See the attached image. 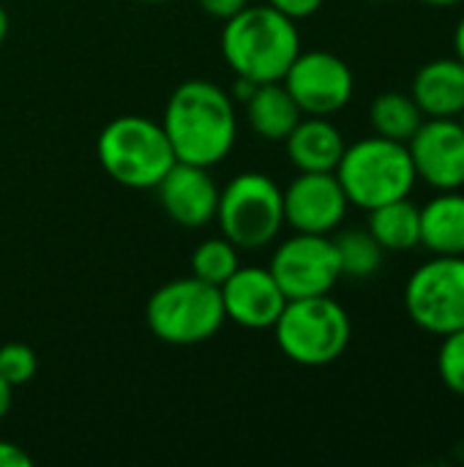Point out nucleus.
Instances as JSON below:
<instances>
[{
    "instance_id": "f257e3e1",
    "label": "nucleus",
    "mask_w": 464,
    "mask_h": 467,
    "mask_svg": "<svg viewBox=\"0 0 464 467\" xmlns=\"http://www.w3.org/2000/svg\"><path fill=\"white\" fill-rule=\"evenodd\" d=\"M161 129L178 161L211 170L227 159L235 145V101L216 82L186 79L170 93Z\"/></svg>"
},
{
    "instance_id": "f03ea898",
    "label": "nucleus",
    "mask_w": 464,
    "mask_h": 467,
    "mask_svg": "<svg viewBox=\"0 0 464 467\" xmlns=\"http://www.w3.org/2000/svg\"><path fill=\"white\" fill-rule=\"evenodd\" d=\"M301 52L295 19L271 5H246L224 22L222 55L235 77L263 82H282Z\"/></svg>"
},
{
    "instance_id": "7ed1b4c3",
    "label": "nucleus",
    "mask_w": 464,
    "mask_h": 467,
    "mask_svg": "<svg viewBox=\"0 0 464 467\" xmlns=\"http://www.w3.org/2000/svg\"><path fill=\"white\" fill-rule=\"evenodd\" d=\"M101 170L126 189H156L178 161L161 123L145 115H120L109 120L96 142Z\"/></svg>"
},
{
    "instance_id": "20e7f679",
    "label": "nucleus",
    "mask_w": 464,
    "mask_h": 467,
    "mask_svg": "<svg viewBox=\"0 0 464 467\" xmlns=\"http://www.w3.org/2000/svg\"><path fill=\"white\" fill-rule=\"evenodd\" d=\"M334 172L350 205L364 211L410 197L418 181L407 142L386 140L377 134L347 145Z\"/></svg>"
},
{
    "instance_id": "39448f33",
    "label": "nucleus",
    "mask_w": 464,
    "mask_h": 467,
    "mask_svg": "<svg viewBox=\"0 0 464 467\" xmlns=\"http://www.w3.org/2000/svg\"><path fill=\"white\" fill-rule=\"evenodd\" d=\"M279 350L298 367H328L339 361L353 339L347 309L328 296L293 298L273 323Z\"/></svg>"
},
{
    "instance_id": "423d86ee",
    "label": "nucleus",
    "mask_w": 464,
    "mask_h": 467,
    "mask_svg": "<svg viewBox=\"0 0 464 467\" xmlns=\"http://www.w3.org/2000/svg\"><path fill=\"white\" fill-rule=\"evenodd\" d=\"M145 323L159 342L175 348L202 345L227 323L222 290L197 276L172 279L148 298Z\"/></svg>"
},
{
    "instance_id": "0eeeda50",
    "label": "nucleus",
    "mask_w": 464,
    "mask_h": 467,
    "mask_svg": "<svg viewBox=\"0 0 464 467\" xmlns=\"http://www.w3.org/2000/svg\"><path fill=\"white\" fill-rule=\"evenodd\" d=\"M222 235L243 252L265 249L284 227L282 186L265 172H241L219 192Z\"/></svg>"
},
{
    "instance_id": "6e6552de",
    "label": "nucleus",
    "mask_w": 464,
    "mask_h": 467,
    "mask_svg": "<svg viewBox=\"0 0 464 467\" xmlns=\"http://www.w3.org/2000/svg\"><path fill=\"white\" fill-rule=\"evenodd\" d=\"M405 306L410 320L435 337L464 328V257L432 254L405 285Z\"/></svg>"
},
{
    "instance_id": "1a4fd4ad",
    "label": "nucleus",
    "mask_w": 464,
    "mask_h": 467,
    "mask_svg": "<svg viewBox=\"0 0 464 467\" xmlns=\"http://www.w3.org/2000/svg\"><path fill=\"white\" fill-rule=\"evenodd\" d=\"M268 271L273 274L287 301L328 296L342 279L334 238L314 233H295L293 238L279 244Z\"/></svg>"
},
{
    "instance_id": "9d476101",
    "label": "nucleus",
    "mask_w": 464,
    "mask_h": 467,
    "mask_svg": "<svg viewBox=\"0 0 464 467\" xmlns=\"http://www.w3.org/2000/svg\"><path fill=\"white\" fill-rule=\"evenodd\" d=\"M282 82L304 115L320 118L345 109L356 90L353 68L328 49H301Z\"/></svg>"
},
{
    "instance_id": "9b49d317",
    "label": "nucleus",
    "mask_w": 464,
    "mask_h": 467,
    "mask_svg": "<svg viewBox=\"0 0 464 467\" xmlns=\"http://www.w3.org/2000/svg\"><path fill=\"white\" fill-rule=\"evenodd\" d=\"M284 224L295 233L331 235L347 216L350 200L336 178V172H298L282 189Z\"/></svg>"
},
{
    "instance_id": "f8f14e48",
    "label": "nucleus",
    "mask_w": 464,
    "mask_h": 467,
    "mask_svg": "<svg viewBox=\"0 0 464 467\" xmlns=\"http://www.w3.org/2000/svg\"><path fill=\"white\" fill-rule=\"evenodd\" d=\"M416 175L438 192L464 189V126L459 118H429L407 140Z\"/></svg>"
},
{
    "instance_id": "ddd939ff",
    "label": "nucleus",
    "mask_w": 464,
    "mask_h": 467,
    "mask_svg": "<svg viewBox=\"0 0 464 467\" xmlns=\"http://www.w3.org/2000/svg\"><path fill=\"white\" fill-rule=\"evenodd\" d=\"M219 290L227 320L249 331L273 328L287 304L273 274L263 265H241Z\"/></svg>"
},
{
    "instance_id": "4468645a",
    "label": "nucleus",
    "mask_w": 464,
    "mask_h": 467,
    "mask_svg": "<svg viewBox=\"0 0 464 467\" xmlns=\"http://www.w3.org/2000/svg\"><path fill=\"white\" fill-rule=\"evenodd\" d=\"M219 192L222 189L216 186L208 167L186 161H175L167 170V175L156 183V194L164 213L186 230L205 227L208 222L216 219Z\"/></svg>"
},
{
    "instance_id": "2eb2a0df",
    "label": "nucleus",
    "mask_w": 464,
    "mask_h": 467,
    "mask_svg": "<svg viewBox=\"0 0 464 467\" xmlns=\"http://www.w3.org/2000/svg\"><path fill=\"white\" fill-rule=\"evenodd\" d=\"M287 159L298 172H334L347 142L342 131L320 115H306L284 137Z\"/></svg>"
},
{
    "instance_id": "dca6fc26",
    "label": "nucleus",
    "mask_w": 464,
    "mask_h": 467,
    "mask_svg": "<svg viewBox=\"0 0 464 467\" xmlns=\"http://www.w3.org/2000/svg\"><path fill=\"white\" fill-rule=\"evenodd\" d=\"M410 96L424 118H459L464 109V63L438 57L418 68Z\"/></svg>"
},
{
    "instance_id": "f3484780",
    "label": "nucleus",
    "mask_w": 464,
    "mask_h": 467,
    "mask_svg": "<svg viewBox=\"0 0 464 467\" xmlns=\"http://www.w3.org/2000/svg\"><path fill=\"white\" fill-rule=\"evenodd\" d=\"M421 246H427L432 254L464 257L462 189L440 192L421 208Z\"/></svg>"
},
{
    "instance_id": "a211bd4d",
    "label": "nucleus",
    "mask_w": 464,
    "mask_h": 467,
    "mask_svg": "<svg viewBox=\"0 0 464 467\" xmlns=\"http://www.w3.org/2000/svg\"><path fill=\"white\" fill-rule=\"evenodd\" d=\"M246 104V120L252 131L271 142H284V137L295 129V123L304 118L301 107L284 88V82H263L254 88V93L243 101Z\"/></svg>"
},
{
    "instance_id": "6ab92c4d",
    "label": "nucleus",
    "mask_w": 464,
    "mask_h": 467,
    "mask_svg": "<svg viewBox=\"0 0 464 467\" xmlns=\"http://www.w3.org/2000/svg\"><path fill=\"white\" fill-rule=\"evenodd\" d=\"M369 233L383 252H410L421 246V208L410 197L369 211Z\"/></svg>"
},
{
    "instance_id": "aec40b11",
    "label": "nucleus",
    "mask_w": 464,
    "mask_h": 467,
    "mask_svg": "<svg viewBox=\"0 0 464 467\" xmlns=\"http://www.w3.org/2000/svg\"><path fill=\"white\" fill-rule=\"evenodd\" d=\"M369 120H372V129H375L377 137L407 142L427 118H424V112L418 109V104H416V99L410 93L386 90L372 101Z\"/></svg>"
},
{
    "instance_id": "412c9836",
    "label": "nucleus",
    "mask_w": 464,
    "mask_h": 467,
    "mask_svg": "<svg viewBox=\"0 0 464 467\" xmlns=\"http://www.w3.org/2000/svg\"><path fill=\"white\" fill-rule=\"evenodd\" d=\"M342 276L347 279H369L383 265V246L375 241L369 230H345L334 238Z\"/></svg>"
},
{
    "instance_id": "4be33fe9",
    "label": "nucleus",
    "mask_w": 464,
    "mask_h": 467,
    "mask_svg": "<svg viewBox=\"0 0 464 467\" xmlns=\"http://www.w3.org/2000/svg\"><path fill=\"white\" fill-rule=\"evenodd\" d=\"M241 268V249L224 235L202 241L191 254V276L222 287Z\"/></svg>"
},
{
    "instance_id": "5701e85b",
    "label": "nucleus",
    "mask_w": 464,
    "mask_h": 467,
    "mask_svg": "<svg viewBox=\"0 0 464 467\" xmlns=\"http://www.w3.org/2000/svg\"><path fill=\"white\" fill-rule=\"evenodd\" d=\"M438 375L451 394L464 397V328L443 337L438 353Z\"/></svg>"
},
{
    "instance_id": "b1692460",
    "label": "nucleus",
    "mask_w": 464,
    "mask_h": 467,
    "mask_svg": "<svg viewBox=\"0 0 464 467\" xmlns=\"http://www.w3.org/2000/svg\"><path fill=\"white\" fill-rule=\"evenodd\" d=\"M38 369V358L33 353V348L22 345V342H8L0 348V378L11 386H27L36 378Z\"/></svg>"
},
{
    "instance_id": "393cba45",
    "label": "nucleus",
    "mask_w": 464,
    "mask_h": 467,
    "mask_svg": "<svg viewBox=\"0 0 464 467\" xmlns=\"http://www.w3.org/2000/svg\"><path fill=\"white\" fill-rule=\"evenodd\" d=\"M323 3H325V0H268L271 8H276L279 14H284V16H290V19H295V22L312 16V14H317V11L323 8Z\"/></svg>"
},
{
    "instance_id": "a878e982",
    "label": "nucleus",
    "mask_w": 464,
    "mask_h": 467,
    "mask_svg": "<svg viewBox=\"0 0 464 467\" xmlns=\"http://www.w3.org/2000/svg\"><path fill=\"white\" fill-rule=\"evenodd\" d=\"M197 3L208 16L222 19V22H227L230 16H235L238 11H243L249 5V0H197Z\"/></svg>"
},
{
    "instance_id": "bb28decb",
    "label": "nucleus",
    "mask_w": 464,
    "mask_h": 467,
    "mask_svg": "<svg viewBox=\"0 0 464 467\" xmlns=\"http://www.w3.org/2000/svg\"><path fill=\"white\" fill-rule=\"evenodd\" d=\"M33 465V460H30V454L22 449V446H16V443H11V441H0V467H30Z\"/></svg>"
},
{
    "instance_id": "cd10ccee",
    "label": "nucleus",
    "mask_w": 464,
    "mask_h": 467,
    "mask_svg": "<svg viewBox=\"0 0 464 467\" xmlns=\"http://www.w3.org/2000/svg\"><path fill=\"white\" fill-rule=\"evenodd\" d=\"M11 400H14V389L0 378V421H3L5 413L11 410Z\"/></svg>"
},
{
    "instance_id": "c85d7f7f",
    "label": "nucleus",
    "mask_w": 464,
    "mask_h": 467,
    "mask_svg": "<svg viewBox=\"0 0 464 467\" xmlns=\"http://www.w3.org/2000/svg\"><path fill=\"white\" fill-rule=\"evenodd\" d=\"M454 49H457V57L464 63V16L457 25V33H454Z\"/></svg>"
},
{
    "instance_id": "c756f323",
    "label": "nucleus",
    "mask_w": 464,
    "mask_h": 467,
    "mask_svg": "<svg viewBox=\"0 0 464 467\" xmlns=\"http://www.w3.org/2000/svg\"><path fill=\"white\" fill-rule=\"evenodd\" d=\"M5 36H8V11L0 3V44L5 41Z\"/></svg>"
},
{
    "instance_id": "7c9ffc66",
    "label": "nucleus",
    "mask_w": 464,
    "mask_h": 467,
    "mask_svg": "<svg viewBox=\"0 0 464 467\" xmlns=\"http://www.w3.org/2000/svg\"><path fill=\"white\" fill-rule=\"evenodd\" d=\"M421 3L435 5V8H449V5H457V3H462V0H421Z\"/></svg>"
},
{
    "instance_id": "2f4dec72",
    "label": "nucleus",
    "mask_w": 464,
    "mask_h": 467,
    "mask_svg": "<svg viewBox=\"0 0 464 467\" xmlns=\"http://www.w3.org/2000/svg\"><path fill=\"white\" fill-rule=\"evenodd\" d=\"M142 3H167V0H142Z\"/></svg>"
},
{
    "instance_id": "473e14b6",
    "label": "nucleus",
    "mask_w": 464,
    "mask_h": 467,
    "mask_svg": "<svg viewBox=\"0 0 464 467\" xmlns=\"http://www.w3.org/2000/svg\"><path fill=\"white\" fill-rule=\"evenodd\" d=\"M459 123H462V126H464V109H462V115H459Z\"/></svg>"
},
{
    "instance_id": "72a5a7b5",
    "label": "nucleus",
    "mask_w": 464,
    "mask_h": 467,
    "mask_svg": "<svg viewBox=\"0 0 464 467\" xmlns=\"http://www.w3.org/2000/svg\"><path fill=\"white\" fill-rule=\"evenodd\" d=\"M372 3H386V0H372Z\"/></svg>"
}]
</instances>
